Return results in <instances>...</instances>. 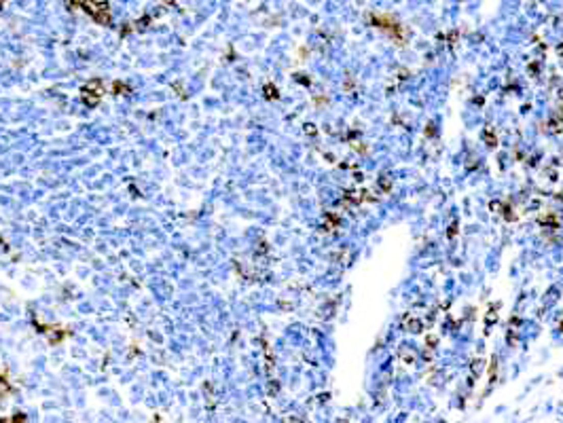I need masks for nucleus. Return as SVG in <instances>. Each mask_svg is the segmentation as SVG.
Listing matches in <instances>:
<instances>
[{
  "instance_id": "obj_3",
  "label": "nucleus",
  "mask_w": 563,
  "mask_h": 423,
  "mask_svg": "<svg viewBox=\"0 0 563 423\" xmlns=\"http://www.w3.org/2000/svg\"><path fill=\"white\" fill-rule=\"evenodd\" d=\"M485 140H487V142H489V144H496V140H494V138H491V129H487V131H485Z\"/></svg>"
},
{
  "instance_id": "obj_2",
  "label": "nucleus",
  "mask_w": 563,
  "mask_h": 423,
  "mask_svg": "<svg viewBox=\"0 0 563 423\" xmlns=\"http://www.w3.org/2000/svg\"><path fill=\"white\" fill-rule=\"evenodd\" d=\"M409 328H413V332H419V328H421V324H419L417 320H409Z\"/></svg>"
},
{
  "instance_id": "obj_1",
  "label": "nucleus",
  "mask_w": 563,
  "mask_h": 423,
  "mask_svg": "<svg viewBox=\"0 0 563 423\" xmlns=\"http://www.w3.org/2000/svg\"><path fill=\"white\" fill-rule=\"evenodd\" d=\"M375 25L381 28V30H388L392 36H396L398 32H402V28L398 25V21L392 19L390 15H375Z\"/></svg>"
}]
</instances>
